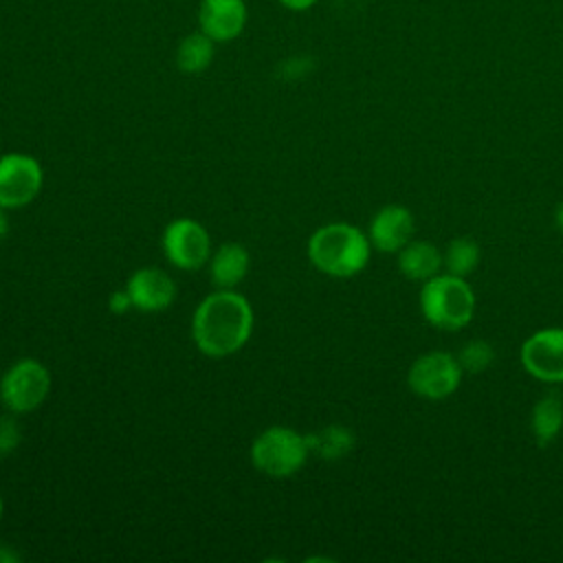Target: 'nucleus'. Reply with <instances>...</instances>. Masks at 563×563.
<instances>
[{"instance_id": "22", "label": "nucleus", "mask_w": 563, "mask_h": 563, "mask_svg": "<svg viewBox=\"0 0 563 563\" xmlns=\"http://www.w3.org/2000/svg\"><path fill=\"white\" fill-rule=\"evenodd\" d=\"M314 2L317 0H279V4L290 11H308L310 7H314Z\"/></svg>"}, {"instance_id": "1", "label": "nucleus", "mask_w": 563, "mask_h": 563, "mask_svg": "<svg viewBox=\"0 0 563 563\" xmlns=\"http://www.w3.org/2000/svg\"><path fill=\"white\" fill-rule=\"evenodd\" d=\"M255 325L249 299L235 288H216L191 314V339L209 358L238 354L251 339Z\"/></svg>"}, {"instance_id": "14", "label": "nucleus", "mask_w": 563, "mask_h": 563, "mask_svg": "<svg viewBox=\"0 0 563 563\" xmlns=\"http://www.w3.org/2000/svg\"><path fill=\"white\" fill-rule=\"evenodd\" d=\"M398 271L409 282H427L442 273V251L429 240H411L398 253Z\"/></svg>"}, {"instance_id": "7", "label": "nucleus", "mask_w": 563, "mask_h": 563, "mask_svg": "<svg viewBox=\"0 0 563 563\" xmlns=\"http://www.w3.org/2000/svg\"><path fill=\"white\" fill-rule=\"evenodd\" d=\"M161 251L174 268L191 273L207 266L213 249L207 229L198 220L176 218L163 229Z\"/></svg>"}, {"instance_id": "23", "label": "nucleus", "mask_w": 563, "mask_h": 563, "mask_svg": "<svg viewBox=\"0 0 563 563\" xmlns=\"http://www.w3.org/2000/svg\"><path fill=\"white\" fill-rule=\"evenodd\" d=\"M7 211H9V209H4V207L0 205V240L9 235V227H11V222H9V213H7Z\"/></svg>"}, {"instance_id": "10", "label": "nucleus", "mask_w": 563, "mask_h": 563, "mask_svg": "<svg viewBox=\"0 0 563 563\" xmlns=\"http://www.w3.org/2000/svg\"><path fill=\"white\" fill-rule=\"evenodd\" d=\"M125 292L130 295L132 308L139 312H161L167 310L176 295L178 286L174 277L156 266H141L125 279Z\"/></svg>"}, {"instance_id": "19", "label": "nucleus", "mask_w": 563, "mask_h": 563, "mask_svg": "<svg viewBox=\"0 0 563 563\" xmlns=\"http://www.w3.org/2000/svg\"><path fill=\"white\" fill-rule=\"evenodd\" d=\"M455 356L464 374H482L495 361V347L484 339H471Z\"/></svg>"}, {"instance_id": "2", "label": "nucleus", "mask_w": 563, "mask_h": 563, "mask_svg": "<svg viewBox=\"0 0 563 563\" xmlns=\"http://www.w3.org/2000/svg\"><path fill=\"white\" fill-rule=\"evenodd\" d=\"M310 264L336 279H347L365 271L372 257V244L363 229L350 222H328L312 231L306 244Z\"/></svg>"}, {"instance_id": "11", "label": "nucleus", "mask_w": 563, "mask_h": 563, "mask_svg": "<svg viewBox=\"0 0 563 563\" xmlns=\"http://www.w3.org/2000/svg\"><path fill=\"white\" fill-rule=\"evenodd\" d=\"M416 231V218L409 207L391 202L380 207L369 224H367V238L372 249L378 253H398L407 242L413 240Z\"/></svg>"}, {"instance_id": "15", "label": "nucleus", "mask_w": 563, "mask_h": 563, "mask_svg": "<svg viewBox=\"0 0 563 563\" xmlns=\"http://www.w3.org/2000/svg\"><path fill=\"white\" fill-rule=\"evenodd\" d=\"M530 433L539 446L552 444L563 429V398L556 391H548L530 409Z\"/></svg>"}, {"instance_id": "12", "label": "nucleus", "mask_w": 563, "mask_h": 563, "mask_svg": "<svg viewBox=\"0 0 563 563\" xmlns=\"http://www.w3.org/2000/svg\"><path fill=\"white\" fill-rule=\"evenodd\" d=\"M246 26L244 0H200L198 29L216 44L235 40Z\"/></svg>"}, {"instance_id": "17", "label": "nucleus", "mask_w": 563, "mask_h": 563, "mask_svg": "<svg viewBox=\"0 0 563 563\" xmlns=\"http://www.w3.org/2000/svg\"><path fill=\"white\" fill-rule=\"evenodd\" d=\"M310 455H319L321 460L336 462L345 457L354 449V433L343 424H328L306 435Z\"/></svg>"}, {"instance_id": "25", "label": "nucleus", "mask_w": 563, "mask_h": 563, "mask_svg": "<svg viewBox=\"0 0 563 563\" xmlns=\"http://www.w3.org/2000/svg\"><path fill=\"white\" fill-rule=\"evenodd\" d=\"M554 224L563 233V202L556 205V209H554Z\"/></svg>"}, {"instance_id": "8", "label": "nucleus", "mask_w": 563, "mask_h": 563, "mask_svg": "<svg viewBox=\"0 0 563 563\" xmlns=\"http://www.w3.org/2000/svg\"><path fill=\"white\" fill-rule=\"evenodd\" d=\"M44 187L40 161L24 152L0 156V205L9 211L31 205Z\"/></svg>"}, {"instance_id": "24", "label": "nucleus", "mask_w": 563, "mask_h": 563, "mask_svg": "<svg viewBox=\"0 0 563 563\" xmlns=\"http://www.w3.org/2000/svg\"><path fill=\"white\" fill-rule=\"evenodd\" d=\"M9 561H18V554H13L9 548L0 545V563H9Z\"/></svg>"}, {"instance_id": "20", "label": "nucleus", "mask_w": 563, "mask_h": 563, "mask_svg": "<svg viewBox=\"0 0 563 563\" xmlns=\"http://www.w3.org/2000/svg\"><path fill=\"white\" fill-rule=\"evenodd\" d=\"M22 442V427L15 413L7 411L0 416V457L13 453Z\"/></svg>"}, {"instance_id": "13", "label": "nucleus", "mask_w": 563, "mask_h": 563, "mask_svg": "<svg viewBox=\"0 0 563 563\" xmlns=\"http://www.w3.org/2000/svg\"><path fill=\"white\" fill-rule=\"evenodd\" d=\"M209 277L216 288H238L240 282L249 275L251 268V253L240 242H224L216 251H211V257L207 262Z\"/></svg>"}, {"instance_id": "16", "label": "nucleus", "mask_w": 563, "mask_h": 563, "mask_svg": "<svg viewBox=\"0 0 563 563\" xmlns=\"http://www.w3.org/2000/svg\"><path fill=\"white\" fill-rule=\"evenodd\" d=\"M213 55L216 42L198 29L178 42L176 66L183 75H200L211 66Z\"/></svg>"}, {"instance_id": "26", "label": "nucleus", "mask_w": 563, "mask_h": 563, "mask_svg": "<svg viewBox=\"0 0 563 563\" xmlns=\"http://www.w3.org/2000/svg\"><path fill=\"white\" fill-rule=\"evenodd\" d=\"M2 515H4V501H2V495H0V521H2Z\"/></svg>"}, {"instance_id": "4", "label": "nucleus", "mask_w": 563, "mask_h": 563, "mask_svg": "<svg viewBox=\"0 0 563 563\" xmlns=\"http://www.w3.org/2000/svg\"><path fill=\"white\" fill-rule=\"evenodd\" d=\"M251 464L266 477L286 479L297 475L308 457L310 446L308 438L292 427L271 424L260 431L249 446Z\"/></svg>"}, {"instance_id": "6", "label": "nucleus", "mask_w": 563, "mask_h": 563, "mask_svg": "<svg viewBox=\"0 0 563 563\" xmlns=\"http://www.w3.org/2000/svg\"><path fill=\"white\" fill-rule=\"evenodd\" d=\"M464 378L457 356L444 350H431L413 358L407 369V387L424 400H444L453 396Z\"/></svg>"}, {"instance_id": "5", "label": "nucleus", "mask_w": 563, "mask_h": 563, "mask_svg": "<svg viewBox=\"0 0 563 563\" xmlns=\"http://www.w3.org/2000/svg\"><path fill=\"white\" fill-rule=\"evenodd\" d=\"M48 367L31 356L18 358L0 376V402L7 411L22 416L40 409L51 394Z\"/></svg>"}, {"instance_id": "3", "label": "nucleus", "mask_w": 563, "mask_h": 563, "mask_svg": "<svg viewBox=\"0 0 563 563\" xmlns=\"http://www.w3.org/2000/svg\"><path fill=\"white\" fill-rule=\"evenodd\" d=\"M418 306L422 319L431 328L442 332H457L473 321L477 299L466 277L442 271L435 277L422 282Z\"/></svg>"}, {"instance_id": "21", "label": "nucleus", "mask_w": 563, "mask_h": 563, "mask_svg": "<svg viewBox=\"0 0 563 563\" xmlns=\"http://www.w3.org/2000/svg\"><path fill=\"white\" fill-rule=\"evenodd\" d=\"M108 310L112 314H125L128 310H132V301H130V295L125 292V288L108 295Z\"/></svg>"}, {"instance_id": "18", "label": "nucleus", "mask_w": 563, "mask_h": 563, "mask_svg": "<svg viewBox=\"0 0 563 563\" xmlns=\"http://www.w3.org/2000/svg\"><path fill=\"white\" fill-rule=\"evenodd\" d=\"M482 260V251L479 244L473 238L460 235L453 238L444 251H442V271L457 275V277H468L477 271Z\"/></svg>"}, {"instance_id": "9", "label": "nucleus", "mask_w": 563, "mask_h": 563, "mask_svg": "<svg viewBox=\"0 0 563 563\" xmlns=\"http://www.w3.org/2000/svg\"><path fill=\"white\" fill-rule=\"evenodd\" d=\"M519 361L528 376L539 383H563V328L534 330L519 347Z\"/></svg>"}]
</instances>
